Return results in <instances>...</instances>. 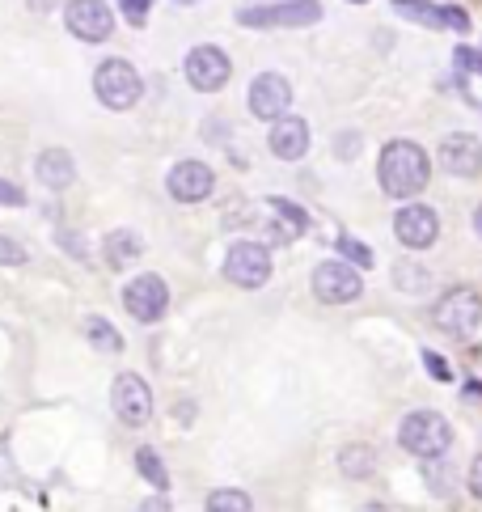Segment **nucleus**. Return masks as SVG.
Instances as JSON below:
<instances>
[{
	"label": "nucleus",
	"instance_id": "obj_5",
	"mask_svg": "<svg viewBox=\"0 0 482 512\" xmlns=\"http://www.w3.org/2000/svg\"><path fill=\"white\" fill-rule=\"evenodd\" d=\"M225 276L237 288H263L271 280V250L258 242H237L225 254Z\"/></svg>",
	"mask_w": 482,
	"mask_h": 512
},
{
	"label": "nucleus",
	"instance_id": "obj_19",
	"mask_svg": "<svg viewBox=\"0 0 482 512\" xmlns=\"http://www.w3.org/2000/svg\"><path fill=\"white\" fill-rule=\"evenodd\" d=\"M144 254V242H140V233L132 229H115L106 237V263L110 267H127V263H136Z\"/></svg>",
	"mask_w": 482,
	"mask_h": 512
},
{
	"label": "nucleus",
	"instance_id": "obj_14",
	"mask_svg": "<svg viewBox=\"0 0 482 512\" xmlns=\"http://www.w3.org/2000/svg\"><path fill=\"white\" fill-rule=\"evenodd\" d=\"M212 187H216V178L203 161H178L170 170V195L178 204H203L212 195Z\"/></svg>",
	"mask_w": 482,
	"mask_h": 512
},
{
	"label": "nucleus",
	"instance_id": "obj_30",
	"mask_svg": "<svg viewBox=\"0 0 482 512\" xmlns=\"http://www.w3.org/2000/svg\"><path fill=\"white\" fill-rule=\"evenodd\" d=\"M457 60L466 64L470 72H478V77H482V51H457Z\"/></svg>",
	"mask_w": 482,
	"mask_h": 512
},
{
	"label": "nucleus",
	"instance_id": "obj_23",
	"mask_svg": "<svg viewBox=\"0 0 482 512\" xmlns=\"http://www.w3.org/2000/svg\"><path fill=\"white\" fill-rule=\"evenodd\" d=\"M136 466H140V474H144V479L148 483H153V487H170V474H165V466H161V457L153 453V449H140L136 453Z\"/></svg>",
	"mask_w": 482,
	"mask_h": 512
},
{
	"label": "nucleus",
	"instance_id": "obj_10",
	"mask_svg": "<svg viewBox=\"0 0 482 512\" xmlns=\"http://www.w3.org/2000/svg\"><path fill=\"white\" fill-rule=\"evenodd\" d=\"M229 77H233V64L220 47L203 43L187 56V81L199 89V94H216L220 85H229Z\"/></svg>",
	"mask_w": 482,
	"mask_h": 512
},
{
	"label": "nucleus",
	"instance_id": "obj_20",
	"mask_svg": "<svg viewBox=\"0 0 482 512\" xmlns=\"http://www.w3.org/2000/svg\"><path fill=\"white\" fill-rule=\"evenodd\" d=\"M85 335H89V343H94L98 352H123V335L106 318H89L85 322Z\"/></svg>",
	"mask_w": 482,
	"mask_h": 512
},
{
	"label": "nucleus",
	"instance_id": "obj_26",
	"mask_svg": "<svg viewBox=\"0 0 482 512\" xmlns=\"http://www.w3.org/2000/svg\"><path fill=\"white\" fill-rule=\"evenodd\" d=\"M0 204H9V208H22L26 204V195L13 187V182H0Z\"/></svg>",
	"mask_w": 482,
	"mask_h": 512
},
{
	"label": "nucleus",
	"instance_id": "obj_11",
	"mask_svg": "<svg viewBox=\"0 0 482 512\" xmlns=\"http://www.w3.org/2000/svg\"><path fill=\"white\" fill-rule=\"evenodd\" d=\"M123 305L136 322H157L165 314V305H170V288H165L161 276H136L123 288Z\"/></svg>",
	"mask_w": 482,
	"mask_h": 512
},
{
	"label": "nucleus",
	"instance_id": "obj_33",
	"mask_svg": "<svg viewBox=\"0 0 482 512\" xmlns=\"http://www.w3.org/2000/svg\"><path fill=\"white\" fill-rule=\"evenodd\" d=\"M356 5H364V0H356Z\"/></svg>",
	"mask_w": 482,
	"mask_h": 512
},
{
	"label": "nucleus",
	"instance_id": "obj_6",
	"mask_svg": "<svg viewBox=\"0 0 482 512\" xmlns=\"http://www.w3.org/2000/svg\"><path fill=\"white\" fill-rule=\"evenodd\" d=\"M110 402H115V415L123 424H148V415H153V390H148V381L136 377V373H119L115 386H110Z\"/></svg>",
	"mask_w": 482,
	"mask_h": 512
},
{
	"label": "nucleus",
	"instance_id": "obj_13",
	"mask_svg": "<svg viewBox=\"0 0 482 512\" xmlns=\"http://www.w3.org/2000/svg\"><path fill=\"white\" fill-rule=\"evenodd\" d=\"M288 106H292V85L280 72H263V77L250 85V115L280 119V115H288Z\"/></svg>",
	"mask_w": 482,
	"mask_h": 512
},
{
	"label": "nucleus",
	"instance_id": "obj_17",
	"mask_svg": "<svg viewBox=\"0 0 482 512\" xmlns=\"http://www.w3.org/2000/svg\"><path fill=\"white\" fill-rule=\"evenodd\" d=\"M271 153L280 161H301L309 153V123L292 119V115H280L275 127H271Z\"/></svg>",
	"mask_w": 482,
	"mask_h": 512
},
{
	"label": "nucleus",
	"instance_id": "obj_16",
	"mask_svg": "<svg viewBox=\"0 0 482 512\" xmlns=\"http://www.w3.org/2000/svg\"><path fill=\"white\" fill-rule=\"evenodd\" d=\"M394 9L402 17H415L419 26H432V30H470V17L461 9H436L432 0H394Z\"/></svg>",
	"mask_w": 482,
	"mask_h": 512
},
{
	"label": "nucleus",
	"instance_id": "obj_4",
	"mask_svg": "<svg viewBox=\"0 0 482 512\" xmlns=\"http://www.w3.org/2000/svg\"><path fill=\"white\" fill-rule=\"evenodd\" d=\"M432 318L444 335H453V339H470L478 331V322H482V301H478V292L474 288H449L444 297L436 301L432 309Z\"/></svg>",
	"mask_w": 482,
	"mask_h": 512
},
{
	"label": "nucleus",
	"instance_id": "obj_9",
	"mask_svg": "<svg viewBox=\"0 0 482 512\" xmlns=\"http://www.w3.org/2000/svg\"><path fill=\"white\" fill-rule=\"evenodd\" d=\"M64 22L81 43H102V39H110V30H115V13H110L102 0H68Z\"/></svg>",
	"mask_w": 482,
	"mask_h": 512
},
{
	"label": "nucleus",
	"instance_id": "obj_21",
	"mask_svg": "<svg viewBox=\"0 0 482 512\" xmlns=\"http://www.w3.org/2000/svg\"><path fill=\"white\" fill-rule=\"evenodd\" d=\"M339 466H343V474H351V479H368L373 466H377V457H373V449L356 445V449H343L339 453Z\"/></svg>",
	"mask_w": 482,
	"mask_h": 512
},
{
	"label": "nucleus",
	"instance_id": "obj_18",
	"mask_svg": "<svg viewBox=\"0 0 482 512\" xmlns=\"http://www.w3.org/2000/svg\"><path fill=\"white\" fill-rule=\"evenodd\" d=\"M34 174H39L43 187L64 191V187H72V178H77V166H72V157L64 149H47L39 161H34Z\"/></svg>",
	"mask_w": 482,
	"mask_h": 512
},
{
	"label": "nucleus",
	"instance_id": "obj_28",
	"mask_svg": "<svg viewBox=\"0 0 482 512\" xmlns=\"http://www.w3.org/2000/svg\"><path fill=\"white\" fill-rule=\"evenodd\" d=\"M423 360H428V373H432V377H440V381H449V377H453V373H449V364H444L436 352H428Z\"/></svg>",
	"mask_w": 482,
	"mask_h": 512
},
{
	"label": "nucleus",
	"instance_id": "obj_25",
	"mask_svg": "<svg viewBox=\"0 0 482 512\" xmlns=\"http://www.w3.org/2000/svg\"><path fill=\"white\" fill-rule=\"evenodd\" d=\"M0 263H5V267H22L26 263V250L17 246V242H9V237H0Z\"/></svg>",
	"mask_w": 482,
	"mask_h": 512
},
{
	"label": "nucleus",
	"instance_id": "obj_3",
	"mask_svg": "<svg viewBox=\"0 0 482 512\" xmlns=\"http://www.w3.org/2000/svg\"><path fill=\"white\" fill-rule=\"evenodd\" d=\"M398 441H402L406 453H415V457H440L444 449L453 445V432H449V419H444V415L415 411V415L402 419Z\"/></svg>",
	"mask_w": 482,
	"mask_h": 512
},
{
	"label": "nucleus",
	"instance_id": "obj_27",
	"mask_svg": "<svg viewBox=\"0 0 482 512\" xmlns=\"http://www.w3.org/2000/svg\"><path fill=\"white\" fill-rule=\"evenodd\" d=\"M148 5H153V0H123V13L140 26V22H144V13H148Z\"/></svg>",
	"mask_w": 482,
	"mask_h": 512
},
{
	"label": "nucleus",
	"instance_id": "obj_12",
	"mask_svg": "<svg viewBox=\"0 0 482 512\" xmlns=\"http://www.w3.org/2000/svg\"><path fill=\"white\" fill-rule=\"evenodd\" d=\"M394 233H398V242H402L406 250H428L436 237H440V221H436L432 208L406 204V208L394 216Z\"/></svg>",
	"mask_w": 482,
	"mask_h": 512
},
{
	"label": "nucleus",
	"instance_id": "obj_8",
	"mask_svg": "<svg viewBox=\"0 0 482 512\" xmlns=\"http://www.w3.org/2000/svg\"><path fill=\"white\" fill-rule=\"evenodd\" d=\"M313 292H318L326 305H347V301L364 297V280H360V271H351L347 263L330 259V263H322L318 271H313Z\"/></svg>",
	"mask_w": 482,
	"mask_h": 512
},
{
	"label": "nucleus",
	"instance_id": "obj_22",
	"mask_svg": "<svg viewBox=\"0 0 482 512\" xmlns=\"http://www.w3.org/2000/svg\"><path fill=\"white\" fill-rule=\"evenodd\" d=\"M208 508H212V512H250L254 500L246 496V491L225 487V491H212V496H208Z\"/></svg>",
	"mask_w": 482,
	"mask_h": 512
},
{
	"label": "nucleus",
	"instance_id": "obj_1",
	"mask_svg": "<svg viewBox=\"0 0 482 512\" xmlns=\"http://www.w3.org/2000/svg\"><path fill=\"white\" fill-rule=\"evenodd\" d=\"M377 178H381V191L389 199H411V195H419L423 187H428L432 161L415 140H394V144H385Z\"/></svg>",
	"mask_w": 482,
	"mask_h": 512
},
{
	"label": "nucleus",
	"instance_id": "obj_24",
	"mask_svg": "<svg viewBox=\"0 0 482 512\" xmlns=\"http://www.w3.org/2000/svg\"><path fill=\"white\" fill-rule=\"evenodd\" d=\"M343 254H347V259H356V267H373V250H368V246H360V242H351V237H343Z\"/></svg>",
	"mask_w": 482,
	"mask_h": 512
},
{
	"label": "nucleus",
	"instance_id": "obj_32",
	"mask_svg": "<svg viewBox=\"0 0 482 512\" xmlns=\"http://www.w3.org/2000/svg\"><path fill=\"white\" fill-rule=\"evenodd\" d=\"M178 5H195V0H178Z\"/></svg>",
	"mask_w": 482,
	"mask_h": 512
},
{
	"label": "nucleus",
	"instance_id": "obj_7",
	"mask_svg": "<svg viewBox=\"0 0 482 512\" xmlns=\"http://www.w3.org/2000/svg\"><path fill=\"white\" fill-rule=\"evenodd\" d=\"M322 22V5L318 0H292V5H271V9H246L241 26L254 30H275V26H318Z\"/></svg>",
	"mask_w": 482,
	"mask_h": 512
},
{
	"label": "nucleus",
	"instance_id": "obj_29",
	"mask_svg": "<svg viewBox=\"0 0 482 512\" xmlns=\"http://www.w3.org/2000/svg\"><path fill=\"white\" fill-rule=\"evenodd\" d=\"M470 491H474V496L482 500V453L474 457V466H470Z\"/></svg>",
	"mask_w": 482,
	"mask_h": 512
},
{
	"label": "nucleus",
	"instance_id": "obj_15",
	"mask_svg": "<svg viewBox=\"0 0 482 512\" xmlns=\"http://www.w3.org/2000/svg\"><path fill=\"white\" fill-rule=\"evenodd\" d=\"M440 166L444 174H453V178H474L482 170V144L466 132H457L440 144Z\"/></svg>",
	"mask_w": 482,
	"mask_h": 512
},
{
	"label": "nucleus",
	"instance_id": "obj_2",
	"mask_svg": "<svg viewBox=\"0 0 482 512\" xmlns=\"http://www.w3.org/2000/svg\"><path fill=\"white\" fill-rule=\"evenodd\" d=\"M94 94L106 111H132L144 94V81L140 72L127 64V60H106L98 72H94Z\"/></svg>",
	"mask_w": 482,
	"mask_h": 512
},
{
	"label": "nucleus",
	"instance_id": "obj_31",
	"mask_svg": "<svg viewBox=\"0 0 482 512\" xmlns=\"http://www.w3.org/2000/svg\"><path fill=\"white\" fill-rule=\"evenodd\" d=\"M474 229H478V237H482V204H478V212H474Z\"/></svg>",
	"mask_w": 482,
	"mask_h": 512
}]
</instances>
